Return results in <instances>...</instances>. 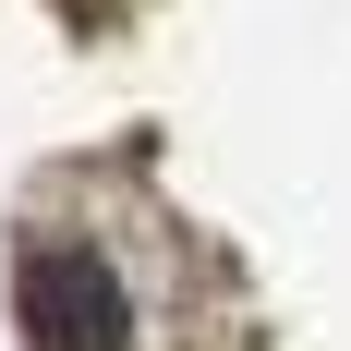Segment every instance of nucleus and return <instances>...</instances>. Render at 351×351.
<instances>
[{
  "mask_svg": "<svg viewBox=\"0 0 351 351\" xmlns=\"http://www.w3.org/2000/svg\"><path fill=\"white\" fill-rule=\"evenodd\" d=\"M12 303H25L36 351H121L134 339V303H121V279H109L85 243H36L25 267H12Z\"/></svg>",
  "mask_w": 351,
  "mask_h": 351,
  "instance_id": "1",
  "label": "nucleus"
},
{
  "mask_svg": "<svg viewBox=\"0 0 351 351\" xmlns=\"http://www.w3.org/2000/svg\"><path fill=\"white\" fill-rule=\"evenodd\" d=\"M73 12H109V0H73Z\"/></svg>",
  "mask_w": 351,
  "mask_h": 351,
  "instance_id": "2",
  "label": "nucleus"
}]
</instances>
